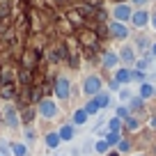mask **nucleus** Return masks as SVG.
<instances>
[{
    "mask_svg": "<svg viewBox=\"0 0 156 156\" xmlns=\"http://www.w3.org/2000/svg\"><path fill=\"white\" fill-rule=\"evenodd\" d=\"M147 46H149V41H147L145 37H140V39H138V48H147Z\"/></svg>",
    "mask_w": 156,
    "mask_h": 156,
    "instance_id": "c756f323",
    "label": "nucleus"
},
{
    "mask_svg": "<svg viewBox=\"0 0 156 156\" xmlns=\"http://www.w3.org/2000/svg\"><path fill=\"white\" fill-rule=\"evenodd\" d=\"M117 55H119V62H124V64H133L138 60V53H136V48H133L131 44H124Z\"/></svg>",
    "mask_w": 156,
    "mask_h": 156,
    "instance_id": "423d86ee",
    "label": "nucleus"
},
{
    "mask_svg": "<svg viewBox=\"0 0 156 156\" xmlns=\"http://www.w3.org/2000/svg\"><path fill=\"white\" fill-rule=\"evenodd\" d=\"M129 149H131V142L129 140H119L117 142V151H119V154H126Z\"/></svg>",
    "mask_w": 156,
    "mask_h": 156,
    "instance_id": "a878e982",
    "label": "nucleus"
},
{
    "mask_svg": "<svg viewBox=\"0 0 156 156\" xmlns=\"http://www.w3.org/2000/svg\"><path fill=\"white\" fill-rule=\"evenodd\" d=\"M142 103H145V101H142L140 97H133L131 101H129V106H126V108H129V110H140V108H142Z\"/></svg>",
    "mask_w": 156,
    "mask_h": 156,
    "instance_id": "b1692460",
    "label": "nucleus"
},
{
    "mask_svg": "<svg viewBox=\"0 0 156 156\" xmlns=\"http://www.w3.org/2000/svg\"><path fill=\"white\" fill-rule=\"evenodd\" d=\"M99 92H103L101 76H97V73H87V76L83 78V97L85 99H94Z\"/></svg>",
    "mask_w": 156,
    "mask_h": 156,
    "instance_id": "f257e3e1",
    "label": "nucleus"
},
{
    "mask_svg": "<svg viewBox=\"0 0 156 156\" xmlns=\"http://www.w3.org/2000/svg\"><path fill=\"white\" fill-rule=\"evenodd\" d=\"M23 136H25V145H34V140H37V133H34L32 126H25V129H23Z\"/></svg>",
    "mask_w": 156,
    "mask_h": 156,
    "instance_id": "6ab92c4d",
    "label": "nucleus"
},
{
    "mask_svg": "<svg viewBox=\"0 0 156 156\" xmlns=\"http://www.w3.org/2000/svg\"><path fill=\"white\" fill-rule=\"evenodd\" d=\"M147 23H149V12H147V9H136V12H133V16H131V25H133V28L142 30Z\"/></svg>",
    "mask_w": 156,
    "mask_h": 156,
    "instance_id": "6e6552de",
    "label": "nucleus"
},
{
    "mask_svg": "<svg viewBox=\"0 0 156 156\" xmlns=\"http://www.w3.org/2000/svg\"><path fill=\"white\" fill-rule=\"evenodd\" d=\"M9 149H12V156H28V151H30L25 142H12Z\"/></svg>",
    "mask_w": 156,
    "mask_h": 156,
    "instance_id": "4468645a",
    "label": "nucleus"
},
{
    "mask_svg": "<svg viewBox=\"0 0 156 156\" xmlns=\"http://www.w3.org/2000/svg\"><path fill=\"white\" fill-rule=\"evenodd\" d=\"M94 101H97L99 110H103V108H108V106H110V94H108V92H99L97 97H94Z\"/></svg>",
    "mask_w": 156,
    "mask_h": 156,
    "instance_id": "dca6fc26",
    "label": "nucleus"
},
{
    "mask_svg": "<svg viewBox=\"0 0 156 156\" xmlns=\"http://www.w3.org/2000/svg\"><path fill=\"white\" fill-rule=\"evenodd\" d=\"M101 64L106 69H117L119 67V55H117L115 51H106V53L101 55Z\"/></svg>",
    "mask_w": 156,
    "mask_h": 156,
    "instance_id": "1a4fd4ad",
    "label": "nucleus"
},
{
    "mask_svg": "<svg viewBox=\"0 0 156 156\" xmlns=\"http://www.w3.org/2000/svg\"><path fill=\"white\" fill-rule=\"evenodd\" d=\"M108 32H110L112 39H117V41H124V39H129V25L117 23V21H110V23H108Z\"/></svg>",
    "mask_w": 156,
    "mask_h": 156,
    "instance_id": "39448f33",
    "label": "nucleus"
},
{
    "mask_svg": "<svg viewBox=\"0 0 156 156\" xmlns=\"http://www.w3.org/2000/svg\"><path fill=\"white\" fill-rule=\"evenodd\" d=\"M124 129H129V131H138V129H140V122H138L136 117H129V119H124Z\"/></svg>",
    "mask_w": 156,
    "mask_h": 156,
    "instance_id": "4be33fe9",
    "label": "nucleus"
},
{
    "mask_svg": "<svg viewBox=\"0 0 156 156\" xmlns=\"http://www.w3.org/2000/svg\"><path fill=\"white\" fill-rule=\"evenodd\" d=\"M131 80H138V83H147V80H145V71H138V69H136V71H131Z\"/></svg>",
    "mask_w": 156,
    "mask_h": 156,
    "instance_id": "bb28decb",
    "label": "nucleus"
},
{
    "mask_svg": "<svg viewBox=\"0 0 156 156\" xmlns=\"http://www.w3.org/2000/svg\"><path fill=\"white\" fill-rule=\"evenodd\" d=\"M151 58H156V41L151 44Z\"/></svg>",
    "mask_w": 156,
    "mask_h": 156,
    "instance_id": "473e14b6",
    "label": "nucleus"
},
{
    "mask_svg": "<svg viewBox=\"0 0 156 156\" xmlns=\"http://www.w3.org/2000/svg\"><path fill=\"white\" fill-rule=\"evenodd\" d=\"M131 16H133V7L129 5V2H117V5L112 7V21H117V23L126 25L129 21H131Z\"/></svg>",
    "mask_w": 156,
    "mask_h": 156,
    "instance_id": "20e7f679",
    "label": "nucleus"
},
{
    "mask_svg": "<svg viewBox=\"0 0 156 156\" xmlns=\"http://www.w3.org/2000/svg\"><path fill=\"white\" fill-rule=\"evenodd\" d=\"M117 85H126V83H131V69H126V67H122V69H117L115 71V78H112Z\"/></svg>",
    "mask_w": 156,
    "mask_h": 156,
    "instance_id": "9b49d317",
    "label": "nucleus"
},
{
    "mask_svg": "<svg viewBox=\"0 0 156 156\" xmlns=\"http://www.w3.org/2000/svg\"><path fill=\"white\" fill-rule=\"evenodd\" d=\"M149 126H151V129H156V117H151V119H149Z\"/></svg>",
    "mask_w": 156,
    "mask_h": 156,
    "instance_id": "2f4dec72",
    "label": "nucleus"
},
{
    "mask_svg": "<svg viewBox=\"0 0 156 156\" xmlns=\"http://www.w3.org/2000/svg\"><path fill=\"white\" fill-rule=\"evenodd\" d=\"M44 142H46V147H48V149H58V147L62 145V140H60L58 131H48V133L44 136Z\"/></svg>",
    "mask_w": 156,
    "mask_h": 156,
    "instance_id": "ddd939ff",
    "label": "nucleus"
},
{
    "mask_svg": "<svg viewBox=\"0 0 156 156\" xmlns=\"http://www.w3.org/2000/svg\"><path fill=\"white\" fill-rule=\"evenodd\" d=\"M136 156H145V154H136Z\"/></svg>",
    "mask_w": 156,
    "mask_h": 156,
    "instance_id": "72a5a7b5",
    "label": "nucleus"
},
{
    "mask_svg": "<svg viewBox=\"0 0 156 156\" xmlns=\"http://www.w3.org/2000/svg\"><path fill=\"white\" fill-rule=\"evenodd\" d=\"M149 23H151V28L156 30V12H154V14H149Z\"/></svg>",
    "mask_w": 156,
    "mask_h": 156,
    "instance_id": "7c9ffc66",
    "label": "nucleus"
},
{
    "mask_svg": "<svg viewBox=\"0 0 156 156\" xmlns=\"http://www.w3.org/2000/svg\"><path fill=\"white\" fill-rule=\"evenodd\" d=\"M53 94L60 101H69L71 99V78L69 76H58L53 85Z\"/></svg>",
    "mask_w": 156,
    "mask_h": 156,
    "instance_id": "f03ea898",
    "label": "nucleus"
},
{
    "mask_svg": "<svg viewBox=\"0 0 156 156\" xmlns=\"http://www.w3.org/2000/svg\"><path fill=\"white\" fill-rule=\"evenodd\" d=\"M138 97H140L142 101H145V99H151V97H154V85H151V83H142L140 90H138Z\"/></svg>",
    "mask_w": 156,
    "mask_h": 156,
    "instance_id": "2eb2a0df",
    "label": "nucleus"
},
{
    "mask_svg": "<svg viewBox=\"0 0 156 156\" xmlns=\"http://www.w3.org/2000/svg\"><path fill=\"white\" fill-rule=\"evenodd\" d=\"M115 112H117L115 117H117V119H122V122H124V119H129V117H131V110H129L126 106H119V108H117Z\"/></svg>",
    "mask_w": 156,
    "mask_h": 156,
    "instance_id": "5701e85b",
    "label": "nucleus"
},
{
    "mask_svg": "<svg viewBox=\"0 0 156 156\" xmlns=\"http://www.w3.org/2000/svg\"><path fill=\"white\" fill-rule=\"evenodd\" d=\"M147 2H149V0H129V5H136V7H140V9L147 5Z\"/></svg>",
    "mask_w": 156,
    "mask_h": 156,
    "instance_id": "c85d7f7f",
    "label": "nucleus"
},
{
    "mask_svg": "<svg viewBox=\"0 0 156 156\" xmlns=\"http://www.w3.org/2000/svg\"><path fill=\"white\" fill-rule=\"evenodd\" d=\"M37 112H39V117H44V119H55L58 112H60L58 101L51 99V97H44L41 101H39V106H37Z\"/></svg>",
    "mask_w": 156,
    "mask_h": 156,
    "instance_id": "7ed1b4c3",
    "label": "nucleus"
},
{
    "mask_svg": "<svg viewBox=\"0 0 156 156\" xmlns=\"http://www.w3.org/2000/svg\"><path fill=\"white\" fill-rule=\"evenodd\" d=\"M131 99H133L131 90H126V87H122V90H119V101H122V103H129Z\"/></svg>",
    "mask_w": 156,
    "mask_h": 156,
    "instance_id": "393cba45",
    "label": "nucleus"
},
{
    "mask_svg": "<svg viewBox=\"0 0 156 156\" xmlns=\"http://www.w3.org/2000/svg\"><path fill=\"white\" fill-rule=\"evenodd\" d=\"M122 126H124V122H122V119H117V117L108 119V124H106L108 131H115V133H122Z\"/></svg>",
    "mask_w": 156,
    "mask_h": 156,
    "instance_id": "f3484780",
    "label": "nucleus"
},
{
    "mask_svg": "<svg viewBox=\"0 0 156 156\" xmlns=\"http://www.w3.org/2000/svg\"><path fill=\"white\" fill-rule=\"evenodd\" d=\"M83 110L87 112V117H92V115H97V112H99V106H97L94 99H87V103L83 106Z\"/></svg>",
    "mask_w": 156,
    "mask_h": 156,
    "instance_id": "a211bd4d",
    "label": "nucleus"
},
{
    "mask_svg": "<svg viewBox=\"0 0 156 156\" xmlns=\"http://www.w3.org/2000/svg\"><path fill=\"white\" fill-rule=\"evenodd\" d=\"M103 140L108 142V147H112V145H117V142L122 140V136H119V133H115V131H108L106 136H103Z\"/></svg>",
    "mask_w": 156,
    "mask_h": 156,
    "instance_id": "aec40b11",
    "label": "nucleus"
},
{
    "mask_svg": "<svg viewBox=\"0 0 156 156\" xmlns=\"http://www.w3.org/2000/svg\"><path fill=\"white\" fill-rule=\"evenodd\" d=\"M5 124L9 129H19L21 126V117H19V112H16V108L14 106H5Z\"/></svg>",
    "mask_w": 156,
    "mask_h": 156,
    "instance_id": "0eeeda50",
    "label": "nucleus"
},
{
    "mask_svg": "<svg viewBox=\"0 0 156 156\" xmlns=\"http://www.w3.org/2000/svg\"><path fill=\"white\" fill-rule=\"evenodd\" d=\"M0 156H12V149H9V145L0 142Z\"/></svg>",
    "mask_w": 156,
    "mask_h": 156,
    "instance_id": "cd10ccee",
    "label": "nucleus"
},
{
    "mask_svg": "<svg viewBox=\"0 0 156 156\" xmlns=\"http://www.w3.org/2000/svg\"><path fill=\"white\" fill-rule=\"evenodd\" d=\"M108 149H110V147H108V142L103 140V138L94 142V151H97V154H108Z\"/></svg>",
    "mask_w": 156,
    "mask_h": 156,
    "instance_id": "412c9836",
    "label": "nucleus"
},
{
    "mask_svg": "<svg viewBox=\"0 0 156 156\" xmlns=\"http://www.w3.org/2000/svg\"><path fill=\"white\" fill-rule=\"evenodd\" d=\"M58 136H60V140H62V142L73 140V138H76V126H73V124H64V126L58 129Z\"/></svg>",
    "mask_w": 156,
    "mask_h": 156,
    "instance_id": "9d476101",
    "label": "nucleus"
},
{
    "mask_svg": "<svg viewBox=\"0 0 156 156\" xmlns=\"http://www.w3.org/2000/svg\"><path fill=\"white\" fill-rule=\"evenodd\" d=\"M87 112L83 110V108H78V110H73V115H71V122L69 124H73V126H83V124H87Z\"/></svg>",
    "mask_w": 156,
    "mask_h": 156,
    "instance_id": "f8f14e48",
    "label": "nucleus"
}]
</instances>
